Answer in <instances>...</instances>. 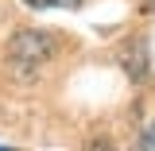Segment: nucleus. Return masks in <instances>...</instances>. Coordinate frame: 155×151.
<instances>
[{"mask_svg": "<svg viewBox=\"0 0 155 151\" xmlns=\"http://www.w3.org/2000/svg\"><path fill=\"white\" fill-rule=\"evenodd\" d=\"M51 54H54V43H51V35H43V31H16V35L8 39V66L23 81L39 77V70L47 66Z\"/></svg>", "mask_w": 155, "mask_h": 151, "instance_id": "f257e3e1", "label": "nucleus"}, {"mask_svg": "<svg viewBox=\"0 0 155 151\" xmlns=\"http://www.w3.org/2000/svg\"><path fill=\"white\" fill-rule=\"evenodd\" d=\"M124 70H128L136 81H143V77H147V47H143L140 39H132V47L124 51Z\"/></svg>", "mask_w": 155, "mask_h": 151, "instance_id": "f03ea898", "label": "nucleus"}, {"mask_svg": "<svg viewBox=\"0 0 155 151\" xmlns=\"http://www.w3.org/2000/svg\"><path fill=\"white\" fill-rule=\"evenodd\" d=\"M27 8H78L81 0H23Z\"/></svg>", "mask_w": 155, "mask_h": 151, "instance_id": "7ed1b4c3", "label": "nucleus"}, {"mask_svg": "<svg viewBox=\"0 0 155 151\" xmlns=\"http://www.w3.org/2000/svg\"><path fill=\"white\" fill-rule=\"evenodd\" d=\"M140 147H143V151H155V124L147 128V132H143V140H140Z\"/></svg>", "mask_w": 155, "mask_h": 151, "instance_id": "20e7f679", "label": "nucleus"}, {"mask_svg": "<svg viewBox=\"0 0 155 151\" xmlns=\"http://www.w3.org/2000/svg\"><path fill=\"white\" fill-rule=\"evenodd\" d=\"M140 8H143L147 16H155V0H140Z\"/></svg>", "mask_w": 155, "mask_h": 151, "instance_id": "39448f33", "label": "nucleus"}]
</instances>
